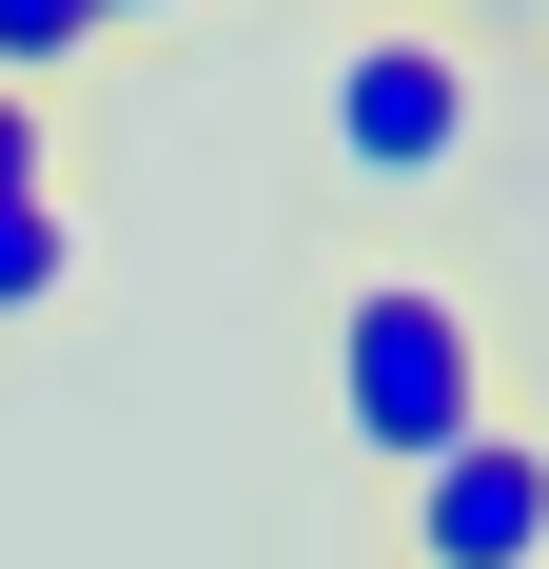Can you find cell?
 Instances as JSON below:
<instances>
[{
    "label": "cell",
    "instance_id": "cell-1",
    "mask_svg": "<svg viewBox=\"0 0 549 569\" xmlns=\"http://www.w3.org/2000/svg\"><path fill=\"white\" fill-rule=\"evenodd\" d=\"M491 412H510V393H491V315H471L451 276H412V256L333 276V432H353L392 491H412L432 452H471Z\"/></svg>",
    "mask_w": 549,
    "mask_h": 569
},
{
    "label": "cell",
    "instance_id": "cell-6",
    "mask_svg": "<svg viewBox=\"0 0 549 569\" xmlns=\"http://www.w3.org/2000/svg\"><path fill=\"white\" fill-rule=\"evenodd\" d=\"M0 197H59V138H40V99H0Z\"/></svg>",
    "mask_w": 549,
    "mask_h": 569
},
{
    "label": "cell",
    "instance_id": "cell-2",
    "mask_svg": "<svg viewBox=\"0 0 549 569\" xmlns=\"http://www.w3.org/2000/svg\"><path fill=\"white\" fill-rule=\"evenodd\" d=\"M315 138L353 197H432V177H471V138H491V59L432 40V20H373V40L315 59Z\"/></svg>",
    "mask_w": 549,
    "mask_h": 569
},
{
    "label": "cell",
    "instance_id": "cell-4",
    "mask_svg": "<svg viewBox=\"0 0 549 569\" xmlns=\"http://www.w3.org/2000/svg\"><path fill=\"white\" fill-rule=\"evenodd\" d=\"M79 256H99V236H79V177H59V197H0V335H20V315H59V295H79Z\"/></svg>",
    "mask_w": 549,
    "mask_h": 569
},
{
    "label": "cell",
    "instance_id": "cell-5",
    "mask_svg": "<svg viewBox=\"0 0 549 569\" xmlns=\"http://www.w3.org/2000/svg\"><path fill=\"white\" fill-rule=\"evenodd\" d=\"M99 79V0H0V99H59Z\"/></svg>",
    "mask_w": 549,
    "mask_h": 569
},
{
    "label": "cell",
    "instance_id": "cell-3",
    "mask_svg": "<svg viewBox=\"0 0 549 569\" xmlns=\"http://www.w3.org/2000/svg\"><path fill=\"white\" fill-rule=\"evenodd\" d=\"M392 550L412 569H549V432L491 412L471 452H432L412 491H392Z\"/></svg>",
    "mask_w": 549,
    "mask_h": 569
}]
</instances>
